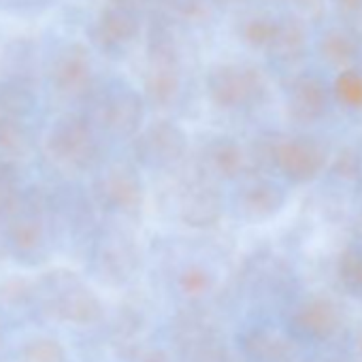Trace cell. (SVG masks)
<instances>
[{"mask_svg":"<svg viewBox=\"0 0 362 362\" xmlns=\"http://www.w3.org/2000/svg\"><path fill=\"white\" fill-rule=\"evenodd\" d=\"M35 298L41 300L43 311L69 324L88 326L103 317V303L92 288L77 275L64 269L43 273L35 284Z\"/></svg>","mask_w":362,"mask_h":362,"instance_id":"obj_1","label":"cell"},{"mask_svg":"<svg viewBox=\"0 0 362 362\" xmlns=\"http://www.w3.org/2000/svg\"><path fill=\"white\" fill-rule=\"evenodd\" d=\"M47 153L64 170L83 173L98 166L100 145L90 117L81 113H69L60 117L49 130Z\"/></svg>","mask_w":362,"mask_h":362,"instance_id":"obj_2","label":"cell"},{"mask_svg":"<svg viewBox=\"0 0 362 362\" xmlns=\"http://www.w3.org/2000/svg\"><path fill=\"white\" fill-rule=\"evenodd\" d=\"M211 100L222 109L256 107L269 94L267 77L250 64H218L207 75Z\"/></svg>","mask_w":362,"mask_h":362,"instance_id":"obj_3","label":"cell"},{"mask_svg":"<svg viewBox=\"0 0 362 362\" xmlns=\"http://www.w3.org/2000/svg\"><path fill=\"white\" fill-rule=\"evenodd\" d=\"M173 339L186 362H233L224 337L199 311H186L175 317Z\"/></svg>","mask_w":362,"mask_h":362,"instance_id":"obj_4","label":"cell"},{"mask_svg":"<svg viewBox=\"0 0 362 362\" xmlns=\"http://www.w3.org/2000/svg\"><path fill=\"white\" fill-rule=\"evenodd\" d=\"M49 216V197L43 188L24 190L20 203L7 218V237L13 250L22 256H33L43 250Z\"/></svg>","mask_w":362,"mask_h":362,"instance_id":"obj_5","label":"cell"},{"mask_svg":"<svg viewBox=\"0 0 362 362\" xmlns=\"http://www.w3.org/2000/svg\"><path fill=\"white\" fill-rule=\"evenodd\" d=\"M141 267V252L130 230L119 226L105 228L94 243V269L111 286L130 281Z\"/></svg>","mask_w":362,"mask_h":362,"instance_id":"obj_6","label":"cell"},{"mask_svg":"<svg viewBox=\"0 0 362 362\" xmlns=\"http://www.w3.org/2000/svg\"><path fill=\"white\" fill-rule=\"evenodd\" d=\"M224 214V199L218 179L205 173L199 164L186 177L179 192V218L192 228H211Z\"/></svg>","mask_w":362,"mask_h":362,"instance_id":"obj_7","label":"cell"},{"mask_svg":"<svg viewBox=\"0 0 362 362\" xmlns=\"http://www.w3.org/2000/svg\"><path fill=\"white\" fill-rule=\"evenodd\" d=\"M94 201L124 218H134L143 205V184L136 168L128 162L111 164L94 184Z\"/></svg>","mask_w":362,"mask_h":362,"instance_id":"obj_8","label":"cell"},{"mask_svg":"<svg viewBox=\"0 0 362 362\" xmlns=\"http://www.w3.org/2000/svg\"><path fill=\"white\" fill-rule=\"evenodd\" d=\"M134 153L149 168H170L188 153V136L168 119L153 122L134 141Z\"/></svg>","mask_w":362,"mask_h":362,"instance_id":"obj_9","label":"cell"},{"mask_svg":"<svg viewBox=\"0 0 362 362\" xmlns=\"http://www.w3.org/2000/svg\"><path fill=\"white\" fill-rule=\"evenodd\" d=\"M326 149L311 136L284 139L275 147V168L292 184H309L326 168Z\"/></svg>","mask_w":362,"mask_h":362,"instance_id":"obj_10","label":"cell"},{"mask_svg":"<svg viewBox=\"0 0 362 362\" xmlns=\"http://www.w3.org/2000/svg\"><path fill=\"white\" fill-rule=\"evenodd\" d=\"M49 81L62 96L77 98L92 90V62L90 54L81 45L64 47L52 62Z\"/></svg>","mask_w":362,"mask_h":362,"instance_id":"obj_11","label":"cell"},{"mask_svg":"<svg viewBox=\"0 0 362 362\" xmlns=\"http://www.w3.org/2000/svg\"><path fill=\"white\" fill-rule=\"evenodd\" d=\"M343 324V313L339 305L328 296H309L298 305L292 315V328L309 341L332 339Z\"/></svg>","mask_w":362,"mask_h":362,"instance_id":"obj_12","label":"cell"},{"mask_svg":"<svg viewBox=\"0 0 362 362\" xmlns=\"http://www.w3.org/2000/svg\"><path fill=\"white\" fill-rule=\"evenodd\" d=\"M136 33V0H107L94 26V41L103 49H117L119 45L132 41Z\"/></svg>","mask_w":362,"mask_h":362,"instance_id":"obj_13","label":"cell"},{"mask_svg":"<svg viewBox=\"0 0 362 362\" xmlns=\"http://www.w3.org/2000/svg\"><path fill=\"white\" fill-rule=\"evenodd\" d=\"M145 105L143 98L132 90H119L109 94L98 105V124L115 136H134L143 124Z\"/></svg>","mask_w":362,"mask_h":362,"instance_id":"obj_14","label":"cell"},{"mask_svg":"<svg viewBox=\"0 0 362 362\" xmlns=\"http://www.w3.org/2000/svg\"><path fill=\"white\" fill-rule=\"evenodd\" d=\"M328 109V88L317 75H303L290 86L288 115L296 124H313Z\"/></svg>","mask_w":362,"mask_h":362,"instance_id":"obj_15","label":"cell"},{"mask_svg":"<svg viewBox=\"0 0 362 362\" xmlns=\"http://www.w3.org/2000/svg\"><path fill=\"white\" fill-rule=\"evenodd\" d=\"M239 211L247 220H269L286 203L281 188L269 179H254L245 184L237 197Z\"/></svg>","mask_w":362,"mask_h":362,"instance_id":"obj_16","label":"cell"},{"mask_svg":"<svg viewBox=\"0 0 362 362\" xmlns=\"http://www.w3.org/2000/svg\"><path fill=\"white\" fill-rule=\"evenodd\" d=\"M205 173H209L214 179H235L243 173L245 164V151L241 145L228 136L214 139L207 143L203 151V160L199 164Z\"/></svg>","mask_w":362,"mask_h":362,"instance_id":"obj_17","label":"cell"},{"mask_svg":"<svg viewBox=\"0 0 362 362\" xmlns=\"http://www.w3.org/2000/svg\"><path fill=\"white\" fill-rule=\"evenodd\" d=\"M241 345L245 356L254 362H290L296 356V345L269 328L247 330Z\"/></svg>","mask_w":362,"mask_h":362,"instance_id":"obj_18","label":"cell"},{"mask_svg":"<svg viewBox=\"0 0 362 362\" xmlns=\"http://www.w3.org/2000/svg\"><path fill=\"white\" fill-rule=\"evenodd\" d=\"M269 54L279 64H296L307 54V30L300 20L286 18L279 20L277 37L269 47Z\"/></svg>","mask_w":362,"mask_h":362,"instance_id":"obj_19","label":"cell"},{"mask_svg":"<svg viewBox=\"0 0 362 362\" xmlns=\"http://www.w3.org/2000/svg\"><path fill=\"white\" fill-rule=\"evenodd\" d=\"M181 88L179 66H162V64H149V71L145 75V100L158 109L170 107Z\"/></svg>","mask_w":362,"mask_h":362,"instance_id":"obj_20","label":"cell"},{"mask_svg":"<svg viewBox=\"0 0 362 362\" xmlns=\"http://www.w3.org/2000/svg\"><path fill=\"white\" fill-rule=\"evenodd\" d=\"M320 54L328 64L341 71L351 69V62L360 56V39L345 28H330L320 39Z\"/></svg>","mask_w":362,"mask_h":362,"instance_id":"obj_21","label":"cell"},{"mask_svg":"<svg viewBox=\"0 0 362 362\" xmlns=\"http://www.w3.org/2000/svg\"><path fill=\"white\" fill-rule=\"evenodd\" d=\"M147 60L149 64L179 66V47L170 24L164 18H153L147 33Z\"/></svg>","mask_w":362,"mask_h":362,"instance_id":"obj_22","label":"cell"},{"mask_svg":"<svg viewBox=\"0 0 362 362\" xmlns=\"http://www.w3.org/2000/svg\"><path fill=\"white\" fill-rule=\"evenodd\" d=\"M37 105V92L30 81L0 79V113L24 119Z\"/></svg>","mask_w":362,"mask_h":362,"instance_id":"obj_23","label":"cell"},{"mask_svg":"<svg viewBox=\"0 0 362 362\" xmlns=\"http://www.w3.org/2000/svg\"><path fill=\"white\" fill-rule=\"evenodd\" d=\"M30 130L18 117L0 113V160H16L30 149Z\"/></svg>","mask_w":362,"mask_h":362,"instance_id":"obj_24","label":"cell"},{"mask_svg":"<svg viewBox=\"0 0 362 362\" xmlns=\"http://www.w3.org/2000/svg\"><path fill=\"white\" fill-rule=\"evenodd\" d=\"M337 273L345 292L356 298H362V247H345L339 256Z\"/></svg>","mask_w":362,"mask_h":362,"instance_id":"obj_25","label":"cell"},{"mask_svg":"<svg viewBox=\"0 0 362 362\" xmlns=\"http://www.w3.org/2000/svg\"><path fill=\"white\" fill-rule=\"evenodd\" d=\"M16 160H0V218H9L22 197Z\"/></svg>","mask_w":362,"mask_h":362,"instance_id":"obj_26","label":"cell"},{"mask_svg":"<svg viewBox=\"0 0 362 362\" xmlns=\"http://www.w3.org/2000/svg\"><path fill=\"white\" fill-rule=\"evenodd\" d=\"M337 100L349 109H362V73L356 69H343L332 86Z\"/></svg>","mask_w":362,"mask_h":362,"instance_id":"obj_27","label":"cell"},{"mask_svg":"<svg viewBox=\"0 0 362 362\" xmlns=\"http://www.w3.org/2000/svg\"><path fill=\"white\" fill-rule=\"evenodd\" d=\"M20 362H66V351L60 341L39 337L22 347Z\"/></svg>","mask_w":362,"mask_h":362,"instance_id":"obj_28","label":"cell"},{"mask_svg":"<svg viewBox=\"0 0 362 362\" xmlns=\"http://www.w3.org/2000/svg\"><path fill=\"white\" fill-rule=\"evenodd\" d=\"M277 28H279V22H275L271 18H252L243 26V39L254 47H267L269 49L277 37Z\"/></svg>","mask_w":362,"mask_h":362,"instance_id":"obj_29","label":"cell"},{"mask_svg":"<svg viewBox=\"0 0 362 362\" xmlns=\"http://www.w3.org/2000/svg\"><path fill=\"white\" fill-rule=\"evenodd\" d=\"M179 288L188 298H203L214 288V279L203 267H188L179 275Z\"/></svg>","mask_w":362,"mask_h":362,"instance_id":"obj_30","label":"cell"},{"mask_svg":"<svg viewBox=\"0 0 362 362\" xmlns=\"http://www.w3.org/2000/svg\"><path fill=\"white\" fill-rule=\"evenodd\" d=\"M0 298H5L11 305H24L35 298V284L20 277L7 279L5 284H0Z\"/></svg>","mask_w":362,"mask_h":362,"instance_id":"obj_31","label":"cell"},{"mask_svg":"<svg viewBox=\"0 0 362 362\" xmlns=\"http://www.w3.org/2000/svg\"><path fill=\"white\" fill-rule=\"evenodd\" d=\"M332 170L341 177H347V179H356L362 170V160L358 156L356 149L351 147H345L337 153L334 162H332Z\"/></svg>","mask_w":362,"mask_h":362,"instance_id":"obj_32","label":"cell"},{"mask_svg":"<svg viewBox=\"0 0 362 362\" xmlns=\"http://www.w3.org/2000/svg\"><path fill=\"white\" fill-rule=\"evenodd\" d=\"M292 3L300 11V16L309 20H320L326 11V0H292Z\"/></svg>","mask_w":362,"mask_h":362,"instance_id":"obj_33","label":"cell"},{"mask_svg":"<svg viewBox=\"0 0 362 362\" xmlns=\"http://www.w3.org/2000/svg\"><path fill=\"white\" fill-rule=\"evenodd\" d=\"M337 5H339L343 11L354 13V11H360V9H362V0H337Z\"/></svg>","mask_w":362,"mask_h":362,"instance_id":"obj_34","label":"cell"},{"mask_svg":"<svg viewBox=\"0 0 362 362\" xmlns=\"http://www.w3.org/2000/svg\"><path fill=\"white\" fill-rule=\"evenodd\" d=\"M33 3H37V0H0V5H5V7H24Z\"/></svg>","mask_w":362,"mask_h":362,"instance_id":"obj_35","label":"cell"},{"mask_svg":"<svg viewBox=\"0 0 362 362\" xmlns=\"http://www.w3.org/2000/svg\"><path fill=\"white\" fill-rule=\"evenodd\" d=\"M214 3H216L218 7H237V5L245 3V0H214Z\"/></svg>","mask_w":362,"mask_h":362,"instance_id":"obj_36","label":"cell"}]
</instances>
